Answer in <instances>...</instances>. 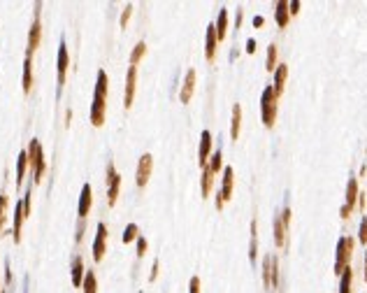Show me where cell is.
<instances>
[{
    "mask_svg": "<svg viewBox=\"0 0 367 293\" xmlns=\"http://www.w3.org/2000/svg\"><path fill=\"white\" fill-rule=\"evenodd\" d=\"M24 219H26L24 200H19L16 202V207H14V228H12V238H14V242H21V226H24Z\"/></svg>",
    "mask_w": 367,
    "mask_h": 293,
    "instance_id": "cell-19",
    "label": "cell"
},
{
    "mask_svg": "<svg viewBox=\"0 0 367 293\" xmlns=\"http://www.w3.org/2000/svg\"><path fill=\"white\" fill-rule=\"evenodd\" d=\"M42 40V24H40V3L35 5V19H33V26L28 31V47H26V58H33L35 49L40 47Z\"/></svg>",
    "mask_w": 367,
    "mask_h": 293,
    "instance_id": "cell-6",
    "label": "cell"
},
{
    "mask_svg": "<svg viewBox=\"0 0 367 293\" xmlns=\"http://www.w3.org/2000/svg\"><path fill=\"white\" fill-rule=\"evenodd\" d=\"M282 221L286 223V228H288V223H291V210H288V207L282 212Z\"/></svg>",
    "mask_w": 367,
    "mask_h": 293,
    "instance_id": "cell-42",
    "label": "cell"
},
{
    "mask_svg": "<svg viewBox=\"0 0 367 293\" xmlns=\"http://www.w3.org/2000/svg\"><path fill=\"white\" fill-rule=\"evenodd\" d=\"M263 284H265V286H277L279 284L277 256H265L263 258Z\"/></svg>",
    "mask_w": 367,
    "mask_h": 293,
    "instance_id": "cell-9",
    "label": "cell"
},
{
    "mask_svg": "<svg viewBox=\"0 0 367 293\" xmlns=\"http://www.w3.org/2000/svg\"><path fill=\"white\" fill-rule=\"evenodd\" d=\"M247 51H249V54H253V51H256V40H249L247 42Z\"/></svg>",
    "mask_w": 367,
    "mask_h": 293,
    "instance_id": "cell-43",
    "label": "cell"
},
{
    "mask_svg": "<svg viewBox=\"0 0 367 293\" xmlns=\"http://www.w3.org/2000/svg\"><path fill=\"white\" fill-rule=\"evenodd\" d=\"M242 128V105H232V119H230V140L240 137Z\"/></svg>",
    "mask_w": 367,
    "mask_h": 293,
    "instance_id": "cell-23",
    "label": "cell"
},
{
    "mask_svg": "<svg viewBox=\"0 0 367 293\" xmlns=\"http://www.w3.org/2000/svg\"><path fill=\"white\" fill-rule=\"evenodd\" d=\"M232 189H235V170H232V165H226L221 179V193L217 196V210H223V202L232 198Z\"/></svg>",
    "mask_w": 367,
    "mask_h": 293,
    "instance_id": "cell-5",
    "label": "cell"
},
{
    "mask_svg": "<svg viewBox=\"0 0 367 293\" xmlns=\"http://www.w3.org/2000/svg\"><path fill=\"white\" fill-rule=\"evenodd\" d=\"M214 26H217V35H219V40H223V37L228 35V10H226V7H223V10L219 12V21H217Z\"/></svg>",
    "mask_w": 367,
    "mask_h": 293,
    "instance_id": "cell-27",
    "label": "cell"
},
{
    "mask_svg": "<svg viewBox=\"0 0 367 293\" xmlns=\"http://www.w3.org/2000/svg\"><path fill=\"white\" fill-rule=\"evenodd\" d=\"M158 261H154V265H151V275H149V282H156V277H158Z\"/></svg>",
    "mask_w": 367,
    "mask_h": 293,
    "instance_id": "cell-41",
    "label": "cell"
},
{
    "mask_svg": "<svg viewBox=\"0 0 367 293\" xmlns=\"http://www.w3.org/2000/svg\"><path fill=\"white\" fill-rule=\"evenodd\" d=\"M135 89H137V68L131 66L126 75V96H123V105L131 107L133 100H135Z\"/></svg>",
    "mask_w": 367,
    "mask_h": 293,
    "instance_id": "cell-12",
    "label": "cell"
},
{
    "mask_svg": "<svg viewBox=\"0 0 367 293\" xmlns=\"http://www.w3.org/2000/svg\"><path fill=\"white\" fill-rule=\"evenodd\" d=\"M81 288H84V293H96L98 291V284H96V275H93V270H89V273H86Z\"/></svg>",
    "mask_w": 367,
    "mask_h": 293,
    "instance_id": "cell-32",
    "label": "cell"
},
{
    "mask_svg": "<svg viewBox=\"0 0 367 293\" xmlns=\"http://www.w3.org/2000/svg\"><path fill=\"white\" fill-rule=\"evenodd\" d=\"M265 68L267 70H277V45L267 47V58H265Z\"/></svg>",
    "mask_w": 367,
    "mask_h": 293,
    "instance_id": "cell-31",
    "label": "cell"
},
{
    "mask_svg": "<svg viewBox=\"0 0 367 293\" xmlns=\"http://www.w3.org/2000/svg\"><path fill=\"white\" fill-rule=\"evenodd\" d=\"M351 284H353V270L347 268L342 273V282H339V293H351Z\"/></svg>",
    "mask_w": 367,
    "mask_h": 293,
    "instance_id": "cell-29",
    "label": "cell"
},
{
    "mask_svg": "<svg viewBox=\"0 0 367 293\" xmlns=\"http://www.w3.org/2000/svg\"><path fill=\"white\" fill-rule=\"evenodd\" d=\"M7 205H10V198L5 193H0V231L5 228V221H7Z\"/></svg>",
    "mask_w": 367,
    "mask_h": 293,
    "instance_id": "cell-34",
    "label": "cell"
},
{
    "mask_svg": "<svg viewBox=\"0 0 367 293\" xmlns=\"http://www.w3.org/2000/svg\"><path fill=\"white\" fill-rule=\"evenodd\" d=\"M68 66H70V56H68V47H66V42H60V47H58V86H63V84H66Z\"/></svg>",
    "mask_w": 367,
    "mask_h": 293,
    "instance_id": "cell-16",
    "label": "cell"
},
{
    "mask_svg": "<svg viewBox=\"0 0 367 293\" xmlns=\"http://www.w3.org/2000/svg\"><path fill=\"white\" fill-rule=\"evenodd\" d=\"M144 54H146V45H144V42H137L135 49H133V54H131V66L137 68V63L142 61V56H144Z\"/></svg>",
    "mask_w": 367,
    "mask_h": 293,
    "instance_id": "cell-33",
    "label": "cell"
},
{
    "mask_svg": "<svg viewBox=\"0 0 367 293\" xmlns=\"http://www.w3.org/2000/svg\"><path fill=\"white\" fill-rule=\"evenodd\" d=\"M207 165H209V168H211V172L217 175V172L223 168V156H221V152H214V156H211V161L207 163Z\"/></svg>",
    "mask_w": 367,
    "mask_h": 293,
    "instance_id": "cell-35",
    "label": "cell"
},
{
    "mask_svg": "<svg viewBox=\"0 0 367 293\" xmlns=\"http://www.w3.org/2000/svg\"><path fill=\"white\" fill-rule=\"evenodd\" d=\"M137 238H140V226H137V223H128L126 231H123V242L131 244V242H135Z\"/></svg>",
    "mask_w": 367,
    "mask_h": 293,
    "instance_id": "cell-30",
    "label": "cell"
},
{
    "mask_svg": "<svg viewBox=\"0 0 367 293\" xmlns=\"http://www.w3.org/2000/svg\"><path fill=\"white\" fill-rule=\"evenodd\" d=\"M353 238H339L337 242V256H335V275L342 277V273L349 268V261H351V254H353Z\"/></svg>",
    "mask_w": 367,
    "mask_h": 293,
    "instance_id": "cell-4",
    "label": "cell"
},
{
    "mask_svg": "<svg viewBox=\"0 0 367 293\" xmlns=\"http://www.w3.org/2000/svg\"><path fill=\"white\" fill-rule=\"evenodd\" d=\"M28 163H30V168H33V182L40 184L42 177H45V172H47V161H45V152H42L40 140H30Z\"/></svg>",
    "mask_w": 367,
    "mask_h": 293,
    "instance_id": "cell-2",
    "label": "cell"
},
{
    "mask_svg": "<svg viewBox=\"0 0 367 293\" xmlns=\"http://www.w3.org/2000/svg\"><path fill=\"white\" fill-rule=\"evenodd\" d=\"M146 249H149V242L144 240V235H140V238H137V256H144Z\"/></svg>",
    "mask_w": 367,
    "mask_h": 293,
    "instance_id": "cell-36",
    "label": "cell"
},
{
    "mask_svg": "<svg viewBox=\"0 0 367 293\" xmlns=\"http://www.w3.org/2000/svg\"><path fill=\"white\" fill-rule=\"evenodd\" d=\"M119 191H121V175L116 172L114 163H110L107 165V202L110 205H116Z\"/></svg>",
    "mask_w": 367,
    "mask_h": 293,
    "instance_id": "cell-7",
    "label": "cell"
},
{
    "mask_svg": "<svg viewBox=\"0 0 367 293\" xmlns=\"http://www.w3.org/2000/svg\"><path fill=\"white\" fill-rule=\"evenodd\" d=\"M188 293H200V277H191V282H188Z\"/></svg>",
    "mask_w": 367,
    "mask_h": 293,
    "instance_id": "cell-39",
    "label": "cell"
},
{
    "mask_svg": "<svg viewBox=\"0 0 367 293\" xmlns=\"http://www.w3.org/2000/svg\"><path fill=\"white\" fill-rule=\"evenodd\" d=\"M91 205H93V191H91V184L81 186V196H79V219H86L91 212Z\"/></svg>",
    "mask_w": 367,
    "mask_h": 293,
    "instance_id": "cell-17",
    "label": "cell"
},
{
    "mask_svg": "<svg viewBox=\"0 0 367 293\" xmlns=\"http://www.w3.org/2000/svg\"><path fill=\"white\" fill-rule=\"evenodd\" d=\"M274 19H277V26H279V28H286V26H288V21H291V10H288V3H286V0H279V3H277Z\"/></svg>",
    "mask_w": 367,
    "mask_h": 293,
    "instance_id": "cell-21",
    "label": "cell"
},
{
    "mask_svg": "<svg viewBox=\"0 0 367 293\" xmlns=\"http://www.w3.org/2000/svg\"><path fill=\"white\" fill-rule=\"evenodd\" d=\"M193 91H196V70H188L186 77H184V84H181V93H179V100L186 105L191 102Z\"/></svg>",
    "mask_w": 367,
    "mask_h": 293,
    "instance_id": "cell-15",
    "label": "cell"
},
{
    "mask_svg": "<svg viewBox=\"0 0 367 293\" xmlns=\"http://www.w3.org/2000/svg\"><path fill=\"white\" fill-rule=\"evenodd\" d=\"M214 172H211V168L209 165H205L202 168V182H200V186H202V198H209L211 196V189H214Z\"/></svg>",
    "mask_w": 367,
    "mask_h": 293,
    "instance_id": "cell-22",
    "label": "cell"
},
{
    "mask_svg": "<svg viewBox=\"0 0 367 293\" xmlns=\"http://www.w3.org/2000/svg\"><path fill=\"white\" fill-rule=\"evenodd\" d=\"M365 279H367V252H365Z\"/></svg>",
    "mask_w": 367,
    "mask_h": 293,
    "instance_id": "cell-47",
    "label": "cell"
},
{
    "mask_svg": "<svg viewBox=\"0 0 367 293\" xmlns=\"http://www.w3.org/2000/svg\"><path fill=\"white\" fill-rule=\"evenodd\" d=\"M217 42H219L217 26L209 24V26H207V37H205V58L209 63L214 61V56H217Z\"/></svg>",
    "mask_w": 367,
    "mask_h": 293,
    "instance_id": "cell-13",
    "label": "cell"
},
{
    "mask_svg": "<svg viewBox=\"0 0 367 293\" xmlns=\"http://www.w3.org/2000/svg\"><path fill=\"white\" fill-rule=\"evenodd\" d=\"M286 79H288V66H286V63H279V66H277V70H274V84H272V89H274L277 98L284 93V86H286Z\"/></svg>",
    "mask_w": 367,
    "mask_h": 293,
    "instance_id": "cell-18",
    "label": "cell"
},
{
    "mask_svg": "<svg viewBox=\"0 0 367 293\" xmlns=\"http://www.w3.org/2000/svg\"><path fill=\"white\" fill-rule=\"evenodd\" d=\"M358 202V179H349V186H347V202H344L342 207V219H349V214L353 212V207H356Z\"/></svg>",
    "mask_w": 367,
    "mask_h": 293,
    "instance_id": "cell-11",
    "label": "cell"
},
{
    "mask_svg": "<svg viewBox=\"0 0 367 293\" xmlns=\"http://www.w3.org/2000/svg\"><path fill=\"white\" fill-rule=\"evenodd\" d=\"M242 16H244V14H242V10H240V12H237V24H235L237 28H240V26H242Z\"/></svg>",
    "mask_w": 367,
    "mask_h": 293,
    "instance_id": "cell-46",
    "label": "cell"
},
{
    "mask_svg": "<svg viewBox=\"0 0 367 293\" xmlns=\"http://www.w3.org/2000/svg\"><path fill=\"white\" fill-rule=\"evenodd\" d=\"M300 0H293V3H288V10H291V16H295L297 12H300Z\"/></svg>",
    "mask_w": 367,
    "mask_h": 293,
    "instance_id": "cell-40",
    "label": "cell"
},
{
    "mask_svg": "<svg viewBox=\"0 0 367 293\" xmlns=\"http://www.w3.org/2000/svg\"><path fill=\"white\" fill-rule=\"evenodd\" d=\"M358 238H360L362 244H367V219L360 221V231H358Z\"/></svg>",
    "mask_w": 367,
    "mask_h": 293,
    "instance_id": "cell-38",
    "label": "cell"
},
{
    "mask_svg": "<svg viewBox=\"0 0 367 293\" xmlns=\"http://www.w3.org/2000/svg\"><path fill=\"white\" fill-rule=\"evenodd\" d=\"M209 156H211V131H202L200 135V152H198V163L202 168L209 163Z\"/></svg>",
    "mask_w": 367,
    "mask_h": 293,
    "instance_id": "cell-14",
    "label": "cell"
},
{
    "mask_svg": "<svg viewBox=\"0 0 367 293\" xmlns=\"http://www.w3.org/2000/svg\"><path fill=\"white\" fill-rule=\"evenodd\" d=\"M33 89V58L24 61V93H30Z\"/></svg>",
    "mask_w": 367,
    "mask_h": 293,
    "instance_id": "cell-26",
    "label": "cell"
},
{
    "mask_svg": "<svg viewBox=\"0 0 367 293\" xmlns=\"http://www.w3.org/2000/svg\"><path fill=\"white\" fill-rule=\"evenodd\" d=\"M258 256V223L251 221V247H249V258L256 261Z\"/></svg>",
    "mask_w": 367,
    "mask_h": 293,
    "instance_id": "cell-28",
    "label": "cell"
},
{
    "mask_svg": "<svg viewBox=\"0 0 367 293\" xmlns=\"http://www.w3.org/2000/svg\"><path fill=\"white\" fill-rule=\"evenodd\" d=\"M105 249H107V226L105 223H98L96 242H93V261L100 263L105 258Z\"/></svg>",
    "mask_w": 367,
    "mask_h": 293,
    "instance_id": "cell-10",
    "label": "cell"
},
{
    "mask_svg": "<svg viewBox=\"0 0 367 293\" xmlns=\"http://www.w3.org/2000/svg\"><path fill=\"white\" fill-rule=\"evenodd\" d=\"M274 242H277V247L286 244V223L282 221V214L274 219Z\"/></svg>",
    "mask_w": 367,
    "mask_h": 293,
    "instance_id": "cell-25",
    "label": "cell"
},
{
    "mask_svg": "<svg viewBox=\"0 0 367 293\" xmlns=\"http://www.w3.org/2000/svg\"><path fill=\"white\" fill-rule=\"evenodd\" d=\"M84 277H86L84 261H81V256H75V258H72V286H75V288H81V284H84Z\"/></svg>",
    "mask_w": 367,
    "mask_h": 293,
    "instance_id": "cell-20",
    "label": "cell"
},
{
    "mask_svg": "<svg viewBox=\"0 0 367 293\" xmlns=\"http://www.w3.org/2000/svg\"><path fill=\"white\" fill-rule=\"evenodd\" d=\"M107 89H110V79H107L105 70H98L96 79V93H93V105H91V123L100 128L105 123V110H107Z\"/></svg>",
    "mask_w": 367,
    "mask_h": 293,
    "instance_id": "cell-1",
    "label": "cell"
},
{
    "mask_svg": "<svg viewBox=\"0 0 367 293\" xmlns=\"http://www.w3.org/2000/svg\"><path fill=\"white\" fill-rule=\"evenodd\" d=\"M151 170H154V158H151V154H142L140 161H137V170H135V184L137 186H146V182H149L151 177Z\"/></svg>",
    "mask_w": 367,
    "mask_h": 293,
    "instance_id": "cell-8",
    "label": "cell"
},
{
    "mask_svg": "<svg viewBox=\"0 0 367 293\" xmlns=\"http://www.w3.org/2000/svg\"><path fill=\"white\" fill-rule=\"evenodd\" d=\"M131 14H133V5H126V10H123V14H121V28H126V24L131 21Z\"/></svg>",
    "mask_w": 367,
    "mask_h": 293,
    "instance_id": "cell-37",
    "label": "cell"
},
{
    "mask_svg": "<svg viewBox=\"0 0 367 293\" xmlns=\"http://www.w3.org/2000/svg\"><path fill=\"white\" fill-rule=\"evenodd\" d=\"M5 282H7V284L12 282V273H10V265H7V268H5Z\"/></svg>",
    "mask_w": 367,
    "mask_h": 293,
    "instance_id": "cell-45",
    "label": "cell"
},
{
    "mask_svg": "<svg viewBox=\"0 0 367 293\" xmlns=\"http://www.w3.org/2000/svg\"><path fill=\"white\" fill-rule=\"evenodd\" d=\"M263 24H265V19H263V16H256V19H253V26H256V28H261Z\"/></svg>",
    "mask_w": 367,
    "mask_h": 293,
    "instance_id": "cell-44",
    "label": "cell"
},
{
    "mask_svg": "<svg viewBox=\"0 0 367 293\" xmlns=\"http://www.w3.org/2000/svg\"><path fill=\"white\" fill-rule=\"evenodd\" d=\"M261 114H263V123L267 128L274 126V119H277V93L272 86H265V91L261 96Z\"/></svg>",
    "mask_w": 367,
    "mask_h": 293,
    "instance_id": "cell-3",
    "label": "cell"
},
{
    "mask_svg": "<svg viewBox=\"0 0 367 293\" xmlns=\"http://www.w3.org/2000/svg\"><path fill=\"white\" fill-rule=\"evenodd\" d=\"M28 152H19V161H16V186L24 184V177H26V170H28Z\"/></svg>",
    "mask_w": 367,
    "mask_h": 293,
    "instance_id": "cell-24",
    "label": "cell"
}]
</instances>
